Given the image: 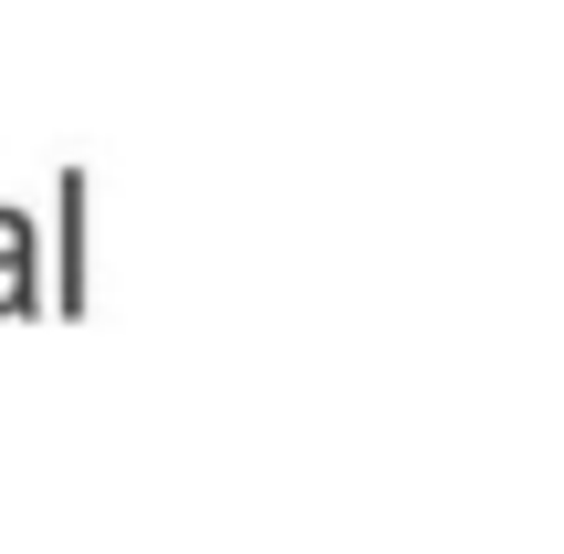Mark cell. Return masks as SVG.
<instances>
[{
    "mask_svg": "<svg viewBox=\"0 0 564 554\" xmlns=\"http://www.w3.org/2000/svg\"><path fill=\"white\" fill-rule=\"evenodd\" d=\"M53 209H63V251H53L63 272H53V304L74 314V304H84V167H63V178H53Z\"/></svg>",
    "mask_w": 564,
    "mask_h": 554,
    "instance_id": "obj_1",
    "label": "cell"
}]
</instances>
